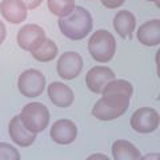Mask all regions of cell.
<instances>
[{"label":"cell","instance_id":"6da1fadb","mask_svg":"<svg viewBox=\"0 0 160 160\" xmlns=\"http://www.w3.org/2000/svg\"><path fill=\"white\" fill-rule=\"evenodd\" d=\"M133 93V87L128 80L113 79L102 91L100 98L92 108V115L102 122H109L126 113L129 100Z\"/></svg>","mask_w":160,"mask_h":160},{"label":"cell","instance_id":"7a4b0ae2","mask_svg":"<svg viewBox=\"0 0 160 160\" xmlns=\"http://www.w3.org/2000/svg\"><path fill=\"white\" fill-rule=\"evenodd\" d=\"M59 28L66 38L82 40L92 31V16L86 8L75 6L72 12L64 18H59Z\"/></svg>","mask_w":160,"mask_h":160},{"label":"cell","instance_id":"3957f363","mask_svg":"<svg viewBox=\"0 0 160 160\" xmlns=\"http://www.w3.org/2000/svg\"><path fill=\"white\" fill-rule=\"evenodd\" d=\"M88 51L98 63H108L116 52V40L107 29H98L88 40Z\"/></svg>","mask_w":160,"mask_h":160},{"label":"cell","instance_id":"277c9868","mask_svg":"<svg viewBox=\"0 0 160 160\" xmlns=\"http://www.w3.org/2000/svg\"><path fill=\"white\" fill-rule=\"evenodd\" d=\"M23 124L33 133L43 132L48 127L49 111L43 103H28L23 107L22 113L19 115Z\"/></svg>","mask_w":160,"mask_h":160},{"label":"cell","instance_id":"5b68a950","mask_svg":"<svg viewBox=\"0 0 160 160\" xmlns=\"http://www.w3.org/2000/svg\"><path fill=\"white\" fill-rule=\"evenodd\" d=\"M18 88L26 98H38L46 88V76L39 69H26L18 79Z\"/></svg>","mask_w":160,"mask_h":160},{"label":"cell","instance_id":"8992f818","mask_svg":"<svg viewBox=\"0 0 160 160\" xmlns=\"http://www.w3.org/2000/svg\"><path fill=\"white\" fill-rule=\"evenodd\" d=\"M131 128L139 133H151L159 127V113L156 109L143 107L133 112L129 120Z\"/></svg>","mask_w":160,"mask_h":160},{"label":"cell","instance_id":"52a82bcc","mask_svg":"<svg viewBox=\"0 0 160 160\" xmlns=\"http://www.w3.org/2000/svg\"><path fill=\"white\" fill-rule=\"evenodd\" d=\"M58 75L64 80L78 78L83 69V59L78 52H64L58 60Z\"/></svg>","mask_w":160,"mask_h":160},{"label":"cell","instance_id":"ba28073f","mask_svg":"<svg viewBox=\"0 0 160 160\" xmlns=\"http://www.w3.org/2000/svg\"><path fill=\"white\" fill-rule=\"evenodd\" d=\"M113 79H115V73L111 68L104 67V66H96V67H92L87 72L86 84L91 92L102 93L104 87Z\"/></svg>","mask_w":160,"mask_h":160},{"label":"cell","instance_id":"9c48e42d","mask_svg":"<svg viewBox=\"0 0 160 160\" xmlns=\"http://www.w3.org/2000/svg\"><path fill=\"white\" fill-rule=\"evenodd\" d=\"M46 39V31L38 24H26L18 32V44L24 51H31Z\"/></svg>","mask_w":160,"mask_h":160},{"label":"cell","instance_id":"30bf717a","mask_svg":"<svg viewBox=\"0 0 160 160\" xmlns=\"http://www.w3.org/2000/svg\"><path fill=\"white\" fill-rule=\"evenodd\" d=\"M51 139L58 144H71L78 136V127L72 120L60 119L56 120L51 127Z\"/></svg>","mask_w":160,"mask_h":160},{"label":"cell","instance_id":"8fae6325","mask_svg":"<svg viewBox=\"0 0 160 160\" xmlns=\"http://www.w3.org/2000/svg\"><path fill=\"white\" fill-rule=\"evenodd\" d=\"M8 132H9V136H11L12 142L15 144H18L19 147H29L36 140V133L31 132L24 126L19 115L11 119L9 126H8Z\"/></svg>","mask_w":160,"mask_h":160},{"label":"cell","instance_id":"7c38bea8","mask_svg":"<svg viewBox=\"0 0 160 160\" xmlns=\"http://www.w3.org/2000/svg\"><path fill=\"white\" fill-rule=\"evenodd\" d=\"M0 13L11 24H20L27 19V7L22 0H3L0 3Z\"/></svg>","mask_w":160,"mask_h":160},{"label":"cell","instance_id":"4fadbf2b","mask_svg":"<svg viewBox=\"0 0 160 160\" xmlns=\"http://www.w3.org/2000/svg\"><path fill=\"white\" fill-rule=\"evenodd\" d=\"M48 96L53 106L60 108L71 107L73 103V92L67 84L62 82H52L48 86Z\"/></svg>","mask_w":160,"mask_h":160},{"label":"cell","instance_id":"5bb4252c","mask_svg":"<svg viewBox=\"0 0 160 160\" xmlns=\"http://www.w3.org/2000/svg\"><path fill=\"white\" fill-rule=\"evenodd\" d=\"M138 40L143 46L155 47L160 43V20H148L138 29Z\"/></svg>","mask_w":160,"mask_h":160},{"label":"cell","instance_id":"9a60e30c","mask_svg":"<svg viewBox=\"0 0 160 160\" xmlns=\"http://www.w3.org/2000/svg\"><path fill=\"white\" fill-rule=\"evenodd\" d=\"M136 27V18L132 12L123 9L119 11L113 18V28L119 33L120 38L123 39H131L132 32Z\"/></svg>","mask_w":160,"mask_h":160},{"label":"cell","instance_id":"2e32d148","mask_svg":"<svg viewBox=\"0 0 160 160\" xmlns=\"http://www.w3.org/2000/svg\"><path fill=\"white\" fill-rule=\"evenodd\" d=\"M58 46L55 44L51 39H44L40 42L33 49H31V55L33 59H36L40 63H48L58 56Z\"/></svg>","mask_w":160,"mask_h":160},{"label":"cell","instance_id":"e0dca14e","mask_svg":"<svg viewBox=\"0 0 160 160\" xmlns=\"http://www.w3.org/2000/svg\"><path fill=\"white\" fill-rule=\"evenodd\" d=\"M112 158L115 160H136L142 158V155L131 142L116 140L112 144Z\"/></svg>","mask_w":160,"mask_h":160},{"label":"cell","instance_id":"ac0fdd59","mask_svg":"<svg viewBox=\"0 0 160 160\" xmlns=\"http://www.w3.org/2000/svg\"><path fill=\"white\" fill-rule=\"evenodd\" d=\"M47 4L48 9L58 18L67 16L75 8V0H47Z\"/></svg>","mask_w":160,"mask_h":160},{"label":"cell","instance_id":"d6986e66","mask_svg":"<svg viewBox=\"0 0 160 160\" xmlns=\"http://www.w3.org/2000/svg\"><path fill=\"white\" fill-rule=\"evenodd\" d=\"M19 160L20 153L15 147H12L8 143H0V160Z\"/></svg>","mask_w":160,"mask_h":160},{"label":"cell","instance_id":"ffe728a7","mask_svg":"<svg viewBox=\"0 0 160 160\" xmlns=\"http://www.w3.org/2000/svg\"><path fill=\"white\" fill-rule=\"evenodd\" d=\"M102 4L106 8L108 9H115V8H119L120 6H123V3L126 2V0H100Z\"/></svg>","mask_w":160,"mask_h":160},{"label":"cell","instance_id":"44dd1931","mask_svg":"<svg viewBox=\"0 0 160 160\" xmlns=\"http://www.w3.org/2000/svg\"><path fill=\"white\" fill-rule=\"evenodd\" d=\"M22 2L26 4L27 9H36L43 3V0H22Z\"/></svg>","mask_w":160,"mask_h":160},{"label":"cell","instance_id":"7402d4cb","mask_svg":"<svg viewBox=\"0 0 160 160\" xmlns=\"http://www.w3.org/2000/svg\"><path fill=\"white\" fill-rule=\"evenodd\" d=\"M6 36H7L6 26H4V23L0 20V44H3V42L6 40Z\"/></svg>","mask_w":160,"mask_h":160},{"label":"cell","instance_id":"603a6c76","mask_svg":"<svg viewBox=\"0 0 160 160\" xmlns=\"http://www.w3.org/2000/svg\"><path fill=\"white\" fill-rule=\"evenodd\" d=\"M95 158H100V159H106V160H108V156L107 155H102V153H95V155H91L88 159H95Z\"/></svg>","mask_w":160,"mask_h":160},{"label":"cell","instance_id":"cb8c5ba5","mask_svg":"<svg viewBox=\"0 0 160 160\" xmlns=\"http://www.w3.org/2000/svg\"><path fill=\"white\" fill-rule=\"evenodd\" d=\"M151 158L158 159V158H159V155H146V156H143V159H151Z\"/></svg>","mask_w":160,"mask_h":160},{"label":"cell","instance_id":"d4e9b609","mask_svg":"<svg viewBox=\"0 0 160 160\" xmlns=\"http://www.w3.org/2000/svg\"><path fill=\"white\" fill-rule=\"evenodd\" d=\"M147 2H153V3H156V4H158V0H147Z\"/></svg>","mask_w":160,"mask_h":160}]
</instances>
